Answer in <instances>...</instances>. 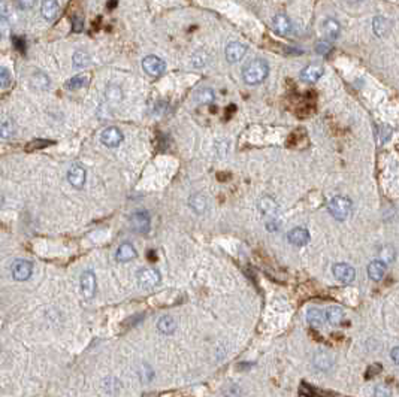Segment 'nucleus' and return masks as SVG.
I'll use <instances>...</instances> for the list:
<instances>
[{"label": "nucleus", "mask_w": 399, "mask_h": 397, "mask_svg": "<svg viewBox=\"0 0 399 397\" xmlns=\"http://www.w3.org/2000/svg\"><path fill=\"white\" fill-rule=\"evenodd\" d=\"M269 73V66L265 60H252L245 68H244V81L250 85H256V84H260L266 79Z\"/></svg>", "instance_id": "1"}, {"label": "nucleus", "mask_w": 399, "mask_h": 397, "mask_svg": "<svg viewBox=\"0 0 399 397\" xmlns=\"http://www.w3.org/2000/svg\"><path fill=\"white\" fill-rule=\"evenodd\" d=\"M136 279H138V284L142 290H153L160 284L162 275L154 267H142L138 270Z\"/></svg>", "instance_id": "2"}, {"label": "nucleus", "mask_w": 399, "mask_h": 397, "mask_svg": "<svg viewBox=\"0 0 399 397\" xmlns=\"http://www.w3.org/2000/svg\"><path fill=\"white\" fill-rule=\"evenodd\" d=\"M352 211V202L350 199L344 197V196H338L335 199L330 200L329 203V212L332 214V217L342 221L350 215Z\"/></svg>", "instance_id": "3"}, {"label": "nucleus", "mask_w": 399, "mask_h": 397, "mask_svg": "<svg viewBox=\"0 0 399 397\" xmlns=\"http://www.w3.org/2000/svg\"><path fill=\"white\" fill-rule=\"evenodd\" d=\"M96 289H97L96 275L91 270H84L79 278V290H81L82 297L87 300H91L96 294Z\"/></svg>", "instance_id": "4"}, {"label": "nucleus", "mask_w": 399, "mask_h": 397, "mask_svg": "<svg viewBox=\"0 0 399 397\" xmlns=\"http://www.w3.org/2000/svg\"><path fill=\"white\" fill-rule=\"evenodd\" d=\"M11 273L15 281H27L33 273V264L29 260H15L11 266Z\"/></svg>", "instance_id": "5"}, {"label": "nucleus", "mask_w": 399, "mask_h": 397, "mask_svg": "<svg viewBox=\"0 0 399 397\" xmlns=\"http://www.w3.org/2000/svg\"><path fill=\"white\" fill-rule=\"evenodd\" d=\"M142 68L149 76H160L166 71V63L156 55H146L142 60Z\"/></svg>", "instance_id": "6"}, {"label": "nucleus", "mask_w": 399, "mask_h": 397, "mask_svg": "<svg viewBox=\"0 0 399 397\" xmlns=\"http://www.w3.org/2000/svg\"><path fill=\"white\" fill-rule=\"evenodd\" d=\"M130 224H132V227H133V230L136 233L145 235V233L149 232V229H151V218H149V214L146 211H138V212L132 214Z\"/></svg>", "instance_id": "7"}, {"label": "nucleus", "mask_w": 399, "mask_h": 397, "mask_svg": "<svg viewBox=\"0 0 399 397\" xmlns=\"http://www.w3.org/2000/svg\"><path fill=\"white\" fill-rule=\"evenodd\" d=\"M333 276L342 284H350L356 278V270L347 263H338L333 266Z\"/></svg>", "instance_id": "8"}, {"label": "nucleus", "mask_w": 399, "mask_h": 397, "mask_svg": "<svg viewBox=\"0 0 399 397\" xmlns=\"http://www.w3.org/2000/svg\"><path fill=\"white\" fill-rule=\"evenodd\" d=\"M101 142L108 148H117L123 142V133L117 127H107L101 135Z\"/></svg>", "instance_id": "9"}, {"label": "nucleus", "mask_w": 399, "mask_h": 397, "mask_svg": "<svg viewBox=\"0 0 399 397\" xmlns=\"http://www.w3.org/2000/svg\"><path fill=\"white\" fill-rule=\"evenodd\" d=\"M85 180H87L85 169L81 167V166H78V164H73L72 167L69 169V172H68V181H69V184L72 185L73 188L81 190L85 185Z\"/></svg>", "instance_id": "10"}, {"label": "nucleus", "mask_w": 399, "mask_h": 397, "mask_svg": "<svg viewBox=\"0 0 399 397\" xmlns=\"http://www.w3.org/2000/svg\"><path fill=\"white\" fill-rule=\"evenodd\" d=\"M247 52V46L241 42H232L226 48V59L229 63H236L244 59Z\"/></svg>", "instance_id": "11"}, {"label": "nucleus", "mask_w": 399, "mask_h": 397, "mask_svg": "<svg viewBox=\"0 0 399 397\" xmlns=\"http://www.w3.org/2000/svg\"><path fill=\"white\" fill-rule=\"evenodd\" d=\"M287 239L289 242L296 245V247H304L310 242V233L307 229H302V227H296L289 232L287 235Z\"/></svg>", "instance_id": "12"}, {"label": "nucleus", "mask_w": 399, "mask_h": 397, "mask_svg": "<svg viewBox=\"0 0 399 397\" xmlns=\"http://www.w3.org/2000/svg\"><path fill=\"white\" fill-rule=\"evenodd\" d=\"M136 255H138V253H136L135 247H133L132 244H129V242H124V244H121V245L118 247L115 258H117V261H120V263H129V261H132L133 258H136Z\"/></svg>", "instance_id": "13"}, {"label": "nucleus", "mask_w": 399, "mask_h": 397, "mask_svg": "<svg viewBox=\"0 0 399 397\" xmlns=\"http://www.w3.org/2000/svg\"><path fill=\"white\" fill-rule=\"evenodd\" d=\"M322 75H323V68L320 65H308L305 69H302L301 78H302V81L313 84V82L319 81Z\"/></svg>", "instance_id": "14"}, {"label": "nucleus", "mask_w": 399, "mask_h": 397, "mask_svg": "<svg viewBox=\"0 0 399 397\" xmlns=\"http://www.w3.org/2000/svg\"><path fill=\"white\" fill-rule=\"evenodd\" d=\"M274 30L278 33V35H289L291 30V23L289 20L287 15L284 14H278L274 17Z\"/></svg>", "instance_id": "15"}, {"label": "nucleus", "mask_w": 399, "mask_h": 397, "mask_svg": "<svg viewBox=\"0 0 399 397\" xmlns=\"http://www.w3.org/2000/svg\"><path fill=\"white\" fill-rule=\"evenodd\" d=\"M368 275L372 281H380L383 279V276L386 275V263L375 260L372 263H369L368 266Z\"/></svg>", "instance_id": "16"}, {"label": "nucleus", "mask_w": 399, "mask_h": 397, "mask_svg": "<svg viewBox=\"0 0 399 397\" xmlns=\"http://www.w3.org/2000/svg\"><path fill=\"white\" fill-rule=\"evenodd\" d=\"M322 29H323L325 36H326L327 39H332V40L339 36V32H341L339 23H338L336 20H333V18H327V20H325Z\"/></svg>", "instance_id": "17"}, {"label": "nucleus", "mask_w": 399, "mask_h": 397, "mask_svg": "<svg viewBox=\"0 0 399 397\" xmlns=\"http://www.w3.org/2000/svg\"><path fill=\"white\" fill-rule=\"evenodd\" d=\"M307 320H308L310 325L319 328V327H322V325L325 324L326 315L323 314L322 309H319V308H311V309H308V312H307Z\"/></svg>", "instance_id": "18"}, {"label": "nucleus", "mask_w": 399, "mask_h": 397, "mask_svg": "<svg viewBox=\"0 0 399 397\" xmlns=\"http://www.w3.org/2000/svg\"><path fill=\"white\" fill-rule=\"evenodd\" d=\"M59 12V2L57 0H43L42 3V15L45 20L51 21L57 17Z\"/></svg>", "instance_id": "19"}, {"label": "nucleus", "mask_w": 399, "mask_h": 397, "mask_svg": "<svg viewBox=\"0 0 399 397\" xmlns=\"http://www.w3.org/2000/svg\"><path fill=\"white\" fill-rule=\"evenodd\" d=\"M157 328H159V331L163 333V334H172V333L177 330V321H175L172 317L165 315V317H162V318L159 320Z\"/></svg>", "instance_id": "20"}, {"label": "nucleus", "mask_w": 399, "mask_h": 397, "mask_svg": "<svg viewBox=\"0 0 399 397\" xmlns=\"http://www.w3.org/2000/svg\"><path fill=\"white\" fill-rule=\"evenodd\" d=\"M188 205H190V208H191L194 212L202 214V212L207 209V199H205L202 194H194V196L190 197Z\"/></svg>", "instance_id": "21"}, {"label": "nucleus", "mask_w": 399, "mask_h": 397, "mask_svg": "<svg viewBox=\"0 0 399 397\" xmlns=\"http://www.w3.org/2000/svg\"><path fill=\"white\" fill-rule=\"evenodd\" d=\"M15 132H17V127H15V123H14L11 118H6V120L0 124V138H3V139L14 138Z\"/></svg>", "instance_id": "22"}, {"label": "nucleus", "mask_w": 399, "mask_h": 397, "mask_svg": "<svg viewBox=\"0 0 399 397\" xmlns=\"http://www.w3.org/2000/svg\"><path fill=\"white\" fill-rule=\"evenodd\" d=\"M344 318V312L341 308L338 306H330L329 309L326 311V320L330 323V324L336 325L339 324Z\"/></svg>", "instance_id": "23"}, {"label": "nucleus", "mask_w": 399, "mask_h": 397, "mask_svg": "<svg viewBox=\"0 0 399 397\" xmlns=\"http://www.w3.org/2000/svg\"><path fill=\"white\" fill-rule=\"evenodd\" d=\"M372 27H374V33L380 37L386 36V33L389 32V23H387V20L383 18V17H377V18H374V26H372Z\"/></svg>", "instance_id": "24"}, {"label": "nucleus", "mask_w": 399, "mask_h": 397, "mask_svg": "<svg viewBox=\"0 0 399 397\" xmlns=\"http://www.w3.org/2000/svg\"><path fill=\"white\" fill-rule=\"evenodd\" d=\"M87 82H88V78L85 75H76L66 82V88L68 90H79V88L85 87Z\"/></svg>", "instance_id": "25"}, {"label": "nucleus", "mask_w": 399, "mask_h": 397, "mask_svg": "<svg viewBox=\"0 0 399 397\" xmlns=\"http://www.w3.org/2000/svg\"><path fill=\"white\" fill-rule=\"evenodd\" d=\"M32 84L36 87V88H40V90H46L49 87V78L42 72H36L33 76H32Z\"/></svg>", "instance_id": "26"}, {"label": "nucleus", "mask_w": 399, "mask_h": 397, "mask_svg": "<svg viewBox=\"0 0 399 397\" xmlns=\"http://www.w3.org/2000/svg\"><path fill=\"white\" fill-rule=\"evenodd\" d=\"M196 99L199 103H204V105H208L214 100V91L211 88H202L197 94H196Z\"/></svg>", "instance_id": "27"}, {"label": "nucleus", "mask_w": 399, "mask_h": 397, "mask_svg": "<svg viewBox=\"0 0 399 397\" xmlns=\"http://www.w3.org/2000/svg\"><path fill=\"white\" fill-rule=\"evenodd\" d=\"M88 63H90V57H88L87 52H84V51H76L75 52V55H73V65L76 68H85V66H88Z\"/></svg>", "instance_id": "28"}, {"label": "nucleus", "mask_w": 399, "mask_h": 397, "mask_svg": "<svg viewBox=\"0 0 399 397\" xmlns=\"http://www.w3.org/2000/svg\"><path fill=\"white\" fill-rule=\"evenodd\" d=\"M12 82L11 73L6 68H0V88H9Z\"/></svg>", "instance_id": "29"}, {"label": "nucleus", "mask_w": 399, "mask_h": 397, "mask_svg": "<svg viewBox=\"0 0 399 397\" xmlns=\"http://www.w3.org/2000/svg\"><path fill=\"white\" fill-rule=\"evenodd\" d=\"M107 97L112 102H120L121 100V90L118 87H109L107 90Z\"/></svg>", "instance_id": "30"}, {"label": "nucleus", "mask_w": 399, "mask_h": 397, "mask_svg": "<svg viewBox=\"0 0 399 397\" xmlns=\"http://www.w3.org/2000/svg\"><path fill=\"white\" fill-rule=\"evenodd\" d=\"M380 255H381V258H383L384 261H392V260H395V250H393L390 245L383 247V248L380 250Z\"/></svg>", "instance_id": "31"}, {"label": "nucleus", "mask_w": 399, "mask_h": 397, "mask_svg": "<svg viewBox=\"0 0 399 397\" xmlns=\"http://www.w3.org/2000/svg\"><path fill=\"white\" fill-rule=\"evenodd\" d=\"M11 35V24L5 17H0V37H8Z\"/></svg>", "instance_id": "32"}, {"label": "nucleus", "mask_w": 399, "mask_h": 397, "mask_svg": "<svg viewBox=\"0 0 399 397\" xmlns=\"http://www.w3.org/2000/svg\"><path fill=\"white\" fill-rule=\"evenodd\" d=\"M84 29V20L79 17H73L72 18V30L73 32H81Z\"/></svg>", "instance_id": "33"}, {"label": "nucleus", "mask_w": 399, "mask_h": 397, "mask_svg": "<svg viewBox=\"0 0 399 397\" xmlns=\"http://www.w3.org/2000/svg\"><path fill=\"white\" fill-rule=\"evenodd\" d=\"M316 51H317L319 54H327V52L330 51V45H329L327 42H319V43L316 45Z\"/></svg>", "instance_id": "34"}, {"label": "nucleus", "mask_w": 399, "mask_h": 397, "mask_svg": "<svg viewBox=\"0 0 399 397\" xmlns=\"http://www.w3.org/2000/svg\"><path fill=\"white\" fill-rule=\"evenodd\" d=\"M12 40H14V45L18 51H21V52L26 51V42L23 37H12Z\"/></svg>", "instance_id": "35"}, {"label": "nucleus", "mask_w": 399, "mask_h": 397, "mask_svg": "<svg viewBox=\"0 0 399 397\" xmlns=\"http://www.w3.org/2000/svg\"><path fill=\"white\" fill-rule=\"evenodd\" d=\"M35 3H36V0H18V5L21 9H30L35 6Z\"/></svg>", "instance_id": "36"}, {"label": "nucleus", "mask_w": 399, "mask_h": 397, "mask_svg": "<svg viewBox=\"0 0 399 397\" xmlns=\"http://www.w3.org/2000/svg\"><path fill=\"white\" fill-rule=\"evenodd\" d=\"M51 144V142H46V141H35V142H32V144L29 145V148H32V149H42V148H45V146H48V145Z\"/></svg>", "instance_id": "37"}, {"label": "nucleus", "mask_w": 399, "mask_h": 397, "mask_svg": "<svg viewBox=\"0 0 399 397\" xmlns=\"http://www.w3.org/2000/svg\"><path fill=\"white\" fill-rule=\"evenodd\" d=\"M380 372H381V366L377 364V366H371V367L368 369L366 375H368V378H371V376H374V373L377 375V373H380Z\"/></svg>", "instance_id": "38"}, {"label": "nucleus", "mask_w": 399, "mask_h": 397, "mask_svg": "<svg viewBox=\"0 0 399 397\" xmlns=\"http://www.w3.org/2000/svg\"><path fill=\"white\" fill-rule=\"evenodd\" d=\"M392 360L395 361L396 364H399V347H395L392 350Z\"/></svg>", "instance_id": "39"}, {"label": "nucleus", "mask_w": 399, "mask_h": 397, "mask_svg": "<svg viewBox=\"0 0 399 397\" xmlns=\"http://www.w3.org/2000/svg\"><path fill=\"white\" fill-rule=\"evenodd\" d=\"M3 202H5V199H3V194L0 193V208L3 206Z\"/></svg>", "instance_id": "40"}]
</instances>
